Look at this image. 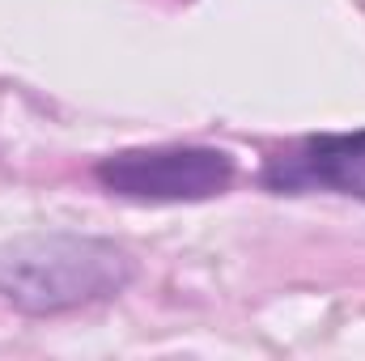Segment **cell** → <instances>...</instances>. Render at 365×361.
<instances>
[{"label":"cell","mask_w":365,"mask_h":361,"mask_svg":"<svg viewBox=\"0 0 365 361\" xmlns=\"http://www.w3.org/2000/svg\"><path fill=\"white\" fill-rule=\"evenodd\" d=\"M136 280V255L98 234H21L0 243V302L51 319L119 298Z\"/></svg>","instance_id":"6da1fadb"},{"label":"cell","mask_w":365,"mask_h":361,"mask_svg":"<svg viewBox=\"0 0 365 361\" xmlns=\"http://www.w3.org/2000/svg\"><path fill=\"white\" fill-rule=\"evenodd\" d=\"M234 158L217 145H140L93 162L102 191L136 204H200L234 187Z\"/></svg>","instance_id":"7a4b0ae2"},{"label":"cell","mask_w":365,"mask_h":361,"mask_svg":"<svg viewBox=\"0 0 365 361\" xmlns=\"http://www.w3.org/2000/svg\"><path fill=\"white\" fill-rule=\"evenodd\" d=\"M259 183L276 195L327 191V195L365 200V128L302 136L293 149L268 158Z\"/></svg>","instance_id":"3957f363"}]
</instances>
